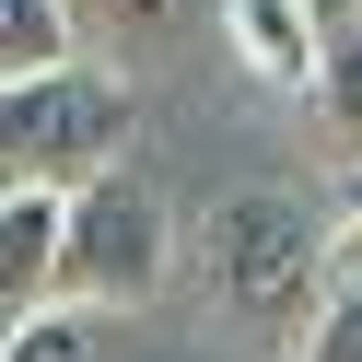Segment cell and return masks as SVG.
Masks as SVG:
<instances>
[{
  "instance_id": "277c9868",
  "label": "cell",
  "mask_w": 362,
  "mask_h": 362,
  "mask_svg": "<svg viewBox=\"0 0 362 362\" xmlns=\"http://www.w3.org/2000/svg\"><path fill=\"white\" fill-rule=\"evenodd\" d=\"M222 47L269 94H315V71H327V24H315L304 0H222Z\"/></svg>"
},
{
  "instance_id": "30bf717a",
  "label": "cell",
  "mask_w": 362,
  "mask_h": 362,
  "mask_svg": "<svg viewBox=\"0 0 362 362\" xmlns=\"http://www.w3.org/2000/svg\"><path fill=\"white\" fill-rule=\"evenodd\" d=\"M71 12V35H105V47H141V35H164L187 0H59Z\"/></svg>"
},
{
  "instance_id": "9c48e42d",
  "label": "cell",
  "mask_w": 362,
  "mask_h": 362,
  "mask_svg": "<svg viewBox=\"0 0 362 362\" xmlns=\"http://www.w3.org/2000/svg\"><path fill=\"white\" fill-rule=\"evenodd\" d=\"M315 105H327V129H339V164H362V24H351V35H327Z\"/></svg>"
},
{
  "instance_id": "8992f818",
  "label": "cell",
  "mask_w": 362,
  "mask_h": 362,
  "mask_svg": "<svg viewBox=\"0 0 362 362\" xmlns=\"http://www.w3.org/2000/svg\"><path fill=\"white\" fill-rule=\"evenodd\" d=\"M281 362H362V234L327 222V269H315L304 315L281 327Z\"/></svg>"
},
{
  "instance_id": "7a4b0ae2",
  "label": "cell",
  "mask_w": 362,
  "mask_h": 362,
  "mask_svg": "<svg viewBox=\"0 0 362 362\" xmlns=\"http://www.w3.org/2000/svg\"><path fill=\"white\" fill-rule=\"evenodd\" d=\"M129 141V82L105 59H71V71H35V82H0V187H94L117 175Z\"/></svg>"
},
{
  "instance_id": "5b68a950",
  "label": "cell",
  "mask_w": 362,
  "mask_h": 362,
  "mask_svg": "<svg viewBox=\"0 0 362 362\" xmlns=\"http://www.w3.org/2000/svg\"><path fill=\"white\" fill-rule=\"evenodd\" d=\"M59 222H71L59 187H0V315L59 304Z\"/></svg>"
},
{
  "instance_id": "8fae6325",
  "label": "cell",
  "mask_w": 362,
  "mask_h": 362,
  "mask_svg": "<svg viewBox=\"0 0 362 362\" xmlns=\"http://www.w3.org/2000/svg\"><path fill=\"white\" fill-rule=\"evenodd\" d=\"M327 222H339V234H362V164H339V187H327Z\"/></svg>"
},
{
  "instance_id": "52a82bcc",
  "label": "cell",
  "mask_w": 362,
  "mask_h": 362,
  "mask_svg": "<svg viewBox=\"0 0 362 362\" xmlns=\"http://www.w3.org/2000/svg\"><path fill=\"white\" fill-rule=\"evenodd\" d=\"M82 35L59 0H0V82H35V71H71Z\"/></svg>"
},
{
  "instance_id": "ba28073f",
  "label": "cell",
  "mask_w": 362,
  "mask_h": 362,
  "mask_svg": "<svg viewBox=\"0 0 362 362\" xmlns=\"http://www.w3.org/2000/svg\"><path fill=\"white\" fill-rule=\"evenodd\" d=\"M0 362H105V315H82V304H35V315H12V327H0Z\"/></svg>"
},
{
  "instance_id": "6da1fadb",
  "label": "cell",
  "mask_w": 362,
  "mask_h": 362,
  "mask_svg": "<svg viewBox=\"0 0 362 362\" xmlns=\"http://www.w3.org/2000/svg\"><path fill=\"white\" fill-rule=\"evenodd\" d=\"M199 269H211V304L245 315V327H292L315 292V269H327V199L304 187H234L199 211Z\"/></svg>"
},
{
  "instance_id": "7c38bea8",
  "label": "cell",
  "mask_w": 362,
  "mask_h": 362,
  "mask_svg": "<svg viewBox=\"0 0 362 362\" xmlns=\"http://www.w3.org/2000/svg\"><path fill=\"white\" fill-rule=\"evenodd\" d=\"M304 12H315L327 35H351V24H362V0H304Z\"/></svg>"
},
{
  "instance_id": "3957f363",
  "label": "cell",
  "mask_w": 362,
  "mask_h": 362,
  "mask_svg": "<svg viewBox=\"0 0 362 362\" xmlns=\"http://www.w3.org/2000/svg\"><path fill=\"white\" fill-rule=\"evenodd\" d=\"M175 281V211L141 187V175H94L71 187V222H59V304L82 315H129Z\"/></svg>"
}]
</instances>
